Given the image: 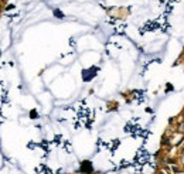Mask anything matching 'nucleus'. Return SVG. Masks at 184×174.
<instances>
[{
	"label": "nucleus",
	"mask_w": 184,
	"mask_h": 174,
	"mask_svg": "<svg viewBox=\"0 0 184 174\" xmlns=\"http://www.w3.org/2000/svg\"><path fill=\"white\" fill-rule=\"evenodd\" d=\"M171 171L174 174H184V167L183 166H178V164H173V167H171Z\"/></svg>",
	"instance_id": "obj_1"
},
{
	"label": "nucleus",
	"mask_w": 184,
	"mask_h": 174,
	"mask_svg": "<svg viewBox=\"0 0 184 174\" xmlns=\"http://www.w3.org/2000/svg\"><path fill=\"white\" fill-rule=\"evenodd\" d=\"M178 157L181 160V166L184 167V147H181V150L178 151Z\"/></svg>",
	"instance_id": "obj_2"
},
{
	"label": "nucleus",
	"mask_w": 184,
	"mask_h": 174,
	"mask_svg": "<svg viewBox=\"0 0 184 174\" xmlns=\"http://www.w3.org/2000/svg\"><path fill=\"white\" fill-rule=\"evenodd\" d=\"M177 132H178V133H184V122L181 123V125H180V126H178V129H177Z\"/></svg>",
	"instance_id": "obj_3"
},
{
	"label": "nucleus",
	"mask_w": 184,
	"mask_h": 174,
	"mask_svg": "<svg viewBox=\"0 0 184 174\" xmlns=\"http://www.w3.org/2000/svg\"><path fill=\"white\" fill-rule=\"evenodd\" d=\"M166 143L168 144V143H170V139H168V137H167V139H166V137H163V142H161V146H166Z\"/></svg>",
	"instance_id": "obj_4"
}]
</instances>
